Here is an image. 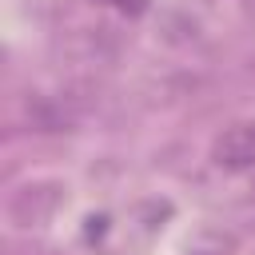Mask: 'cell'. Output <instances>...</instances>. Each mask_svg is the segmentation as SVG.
I'll list each match as a JSON object with an SVG mask.
<instances>
[{
    "label": "cell",
    "mask_w": 255,
    "mask_h": 255,
    "mask_svg": "<svg viewBox=\"0 0 255 255\" xmlns=\"http://www.w3.org/2000/svg\"><path fill=\"white\" fill-rule=\"evenodd\" d=\"M215 163L239 171L255 163V124H235L215 139Z\"/></svg>",
    "instance_id": "obj_1"
}]
</instances>
